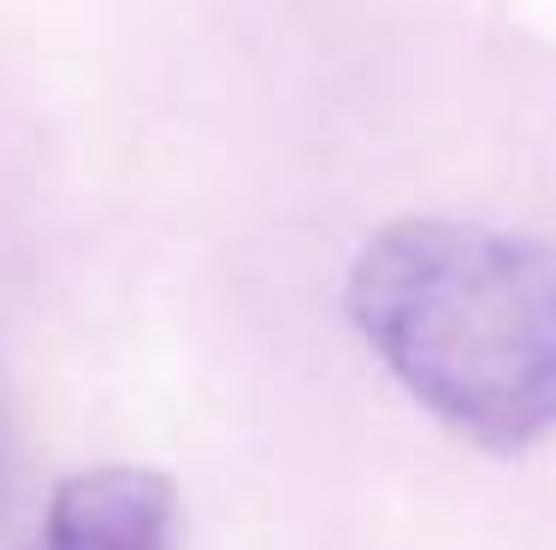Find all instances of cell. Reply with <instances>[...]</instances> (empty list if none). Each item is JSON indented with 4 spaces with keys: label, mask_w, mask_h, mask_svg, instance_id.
Segmentation results:
<instances>
[{
    "label": "cell",
    "mask_w": 556,
    "mask_h": 550,
    "mask_svg": "<svg viewBox=\"0 0 556 550\" xmlns=\"http://www.w3.org/2000/svg\"><path fill=\"white\" fill-rule=\"evenodd\" d=\"M355 332L450 432L497 456L556 426V243L480 219H396L343 284Z\"/></svg>",
    "instance_id": "1"
},
{
    "label": "cell",
    "mask_w": 556,
    "mask_h": 550,
    "mask_svg": "<svg viewBox=\"0 0 556 550\" xmlns=\"http://www.w3.org/2000/svg\"><path fill=\"white\" fill-rule=\"evenodd\" d=\"M30 550H178V491L154 468H84L48 497Z\"/></svg>",
    "instance_id": "2"
}]
</instances>
